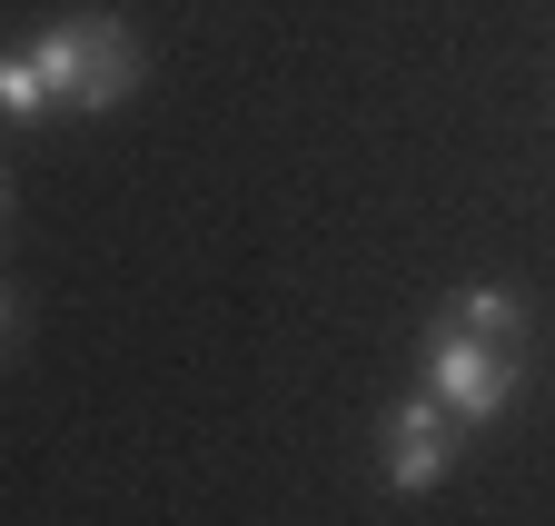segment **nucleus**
I'll use <instances>...</instances> for the list:
<instances>
[{
  "label": "nucleus",
  "instance_id": "f257e3e1",
  "mask_svg": "<svg viewBox=\"0 0 555 526\" xmlns=\"http://www.w3.org/2000/svg\"><path fill=\"white\" fill-rule=\"evenodd\" d=\"M30 60H40V80H50V100L60 110H119L139 80H150V60H139V40H129V21L119 11H69V21H50L40 40H30Z\"/></svg>",
  "mask_w": 555,
  "mask_h": 526
},
{
  "label": "nucleus",
  "instance_id": "f03ea898",
  "mask_svg": "<svg viewBox=\"0 0 555 526\" xmlns=\"http://www.w3.org/2000/svg\"><path fill=\"white\" fill-rule=\"evenodd\" d=\"M427 398H447V418H466V427L506 418L516 408V348L466 338V328L437 318V338H427Z\"/></svg>",
  "mask_w": 555,
  "mask_h": 526
},
{
  "label": "nucleus",
  "instance_id": "7ed1b4c3",
  "mask_svg": "<svg viewBox=\"0 0 555 526\" xmlns=\"http://www.w3.org/2000/svg\"><path fill=\"white\" fill-rule=\"evenodd\" d=\"M456 437H466V418H447V398H397L387 418H377V467H387V487L397 497H427V487H447L456 477Z\"/></svg>",
  "mask_w": 555,
  "mask_h": 526
},
{
  "label": "nucleus",
  "instance_id": "20e7f679",
  "mask_svg": "<svg viewBox=\"0 0 555 526\" xmlns=\"http://www.w3.org/2000/svg\"><path fill=\"white\" fill-rule=\"evenodd\" d=\"M447 328L496 338V348H526V298H516V288H456V298H447Z\"/></svg>",
  "mask_w": 555,
  "mask_h": 526
},
{
  "label": "nucleus",
  "instance_id": "39448f33",
  "mask_svg": "<svg viewBox=\"0 0 555 526\" xmlns=\"http://www.w3.org/2000/svg\"><path fill=\"white\" fill-rule=\"evenodd\" d=\"M60 100H50V80H40V60L30 50H0V119L11 129H30V119H50Z\"/></svg>",
  "mask_w": 555,
  "mask_h": 526
},
{
  "label": "nucleus",
  "instance_id": "423d86ee",
  "mask_svg": "<svg viewBox=\"0 0 555 526\" xmlns=\"http://www.w3.org/2000/svg\"><path fill=\"white\" fill-rule=\"evenodd\" d=\"M21 348V288H0V358Z\"/></svg>",
  "mask_w": 555,
  "mask_h": 526
},
{
  "label": "nucleus",
  "instance_id": "0eeeda50",
  "mask_svg": "<svg viewBox=\"0 0 555 526\" xmlns=\"http://www.w3.org/2000/svg\"><path fill=\"white\" fill-rule=\"evenodd\" d=\"M0 219H11V169H0Z\"/></svg>",
  "mask_w": 555,
  "mask_h": 526
}]
</instances>
